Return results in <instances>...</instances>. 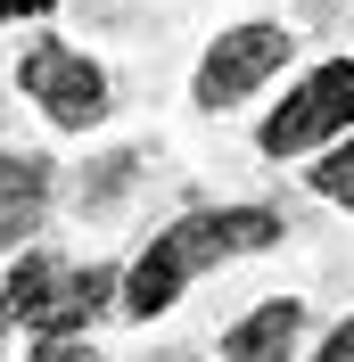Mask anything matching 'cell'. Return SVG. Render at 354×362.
<instances>
[{"mask_svg": "<svg viewBox=\"0 0 354 362\" xmlns=\"http://www.w3.org/2000/svg\"><path fill=\"white\" fill-rule=\"evenodd\" d=\"M272 239H280V214H264V206H198V214H181V223L156 230L149 247H140V264L124 272V313L156 321L198 272H215L222 255H256V247H272Z\"/></svg>", "mask_w": 354, "mask_h": 362, "instance_id": "6da1fadb", "label": "cell"}, {"mask_svg": "<svg viewBox=\"0 0 354 362\" xmlns=\"http://www.w3.org/2000/svg\"><path fill=\"white\" fill-rule=\"evenodd\" d=\"M115 296V272H74L58 264V255H25L17 272H8V288H0V321H33L42 338H74V329H91V321L108 313Z\"/></svg>", "mask_w": 354, "mask_h": 362, "instance_id": "7a4b0ae2", "label": "cell"}, {"mask_svg": "<svg viewBox=\"0 0 354 362\" xmlns=\"http://www.w3.org/2000/svg\"><path fill=\"white\" fill-rule=\"evenodd\" d=\"M338 132H354V58H330L321 74H305L288 90L272 107V124H264V148L272 157H297V148L338 140Z\"/></svg>", "mask_w": 354, "mask_h": 362, "instance_id": "3957f363", "label": "cell"}, {"mask_svg": "<svg viewBox=\"0 0 354 362\" xmlns=\"http://www.w3.org/2000/svg\"><path fill=\"white\" fill-rule=\"evenodd\" d=\"M17 74L50 107V124H67V132H91V124L108 115V74L91 66V58H74V49H58V42H33Z\"/></svg>", "mask_w": 354, "mask_h": 362, "instance_id": "277c9868", "label": "cell"}, {"mask_svg": "<svg viewBox=\"0 0 354 362\" xmlns=\"http://www.w3.org/2000/svg\"><path fill=\"white\" fill-rule=\"evenodd\" d=\"M288 66V33L280 25H231L215 49H206L198 66V107H231V99H247V90L264 83V74Z\"/></svg>", "mask_w": 354, "mask_h": 362, "instance_id": "5b68a950", "label": "cell"}, {"mask_svg": "<svg viewBox=\"0 0 354 362\" xmlns=\"http://www.w3.org/2000/svg\"><path fill=\"white\" fill-rule=\"evenodd\" d=\"M305 329V305L297 296H272V305H256V313L222 338V354L231 362H288V338Z\"/></svg>", "mask_w": 354, "mask_h": 362, "instance_id": "8992f818", "label": "cell"}, {"mask_svg": "<svg viewBox=\"0 0 354 362\" xmlns=\"http://www.w3.org/2000/svg\"><path fill=\"white\" fill-rule=\"evenodd\" d=\"M50 206V165L42 157H0V247H17Z\"/></svg>", "mask_w": 354, "mask_h": 362, "instance_id": "52a82bcc", "label": "cell"}, {"mask_svg": "<svg viewBox=\"0 0 354 362\" xmlns=\"http://www.w3.org/2000/svg\"><path fill=\"white\" fill-rule=\"evenodd\" d=\"M124 181H132V157H108L99 173H83V206L91 214H115V189H124Z\"/></svg>", "mask_w": 354, "mask_h": 362, "instance_id": "ba28073f", "label": "cell"}, {"mask_svg": "<svg viewBox=\"0 0 354 362\" xmlns=\"http://www.w3.org/2000/svg\"><path fill=\"white\" fill-rule=\"evenodd\" d=\"M313 189H321V198H338V206H354V140L313 165Z\"/></svg>", "mask_w": 354, "mask_h": 362, "instance_id": "9c48e42d", "label": "cell"}, {"mask_svg": "<svg viewBox=\"0 0 354 362\" xmlns=\"http://www.w3.org/2000/svg\"><path fill=\"white\" fill-rule=\"evenodd\" d=\"M33 362H99V354H91L83 338H42V346H33Z\"/></svg>", "mask_w": 354, "mask_h": 362, "instance_id": "30bf717a", "label": "cell"}, {"mask_svg": "<svg viewBox=\"0 0 354 362\" xmlns=\"http://www.w3.org/2000/svg\"><path fill=\"white\" fill-rule=\"evenodd\" d=\"M313 362H354V321H338V329H330V346H321Z\"/></svg>", "mask_w": 354, "mask_h": 362, "instance_id": "8fae6325", "label": "cell"}, {"mask_svg": "<svg viewBox=\"0 0 354 362\" xmlns=\"http://www.w3.org/2000/svg\"><path fill=\"white\" fill-rule=\"evenodd\" d=\"M50 0H0V17H42Z\"/></svg>", "mask_w": 354, "mask_h": 362, "instance_id": "7c38bea8", "label": "cell"}]
</instances>
